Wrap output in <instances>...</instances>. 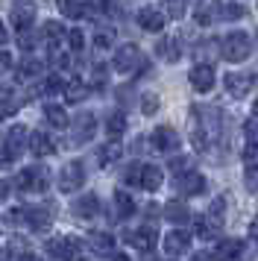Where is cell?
Here are the masks:
<instances>
[{
  "instance_id": "6da1fadb",
  "label": "cell",
  "mask_w": 258,
  "mask_h": 261,
  "mask_svg": "<svg viewBox=\"0 0 258 261\" xmlns=\"http://www.w3.org/2000/svg\"><path fill=\"white\" fill-rule=\"evenodd\" d=\"M249 53H252V41L246 36L244 30H238V33H229V36L223 38V59L238 65V62H246L249 59Z\"/></svg>"
},
{
  "instance_id": "7a4b0ae2",
  "label": "cell",
  "mask_w": 258,
  "mask_h": 261,
  "mask_svg": "<svg viewBox=\"0 0 258 261\" xmlns=\"http://www.w3.org/2000/svg\"><path fill=\"white\" fill-rule=\"evenodd\" d=\"M47 252L56 255L59 261H82L85 258V244L80 238H53L47 241Z\"/></svg>"
},
{
  "instance_id": "3957f363",
  "label": "cell",
  "mask_w": 258,
  "mask_h": 261,
  "mask_svg": "<svg viewBox=\"0 0 258 261\" xmlns=\"http://www.w3.org/2000/svg\"><path fill=\"white\" fill-rule=\"evenodd\" d=\"M117 73H132L135 68H147V62L141 59V50L138 44H120L115 50V59H112Z\"/></svg>"
},
{
  "instance_id": "277c9868",
  "label": "cell",
  "mask_w": 258,
  "mask_h": 261,
  "mask_svg": "<svg viewBox=\"0 0 258 261\" xmlns=\"http://www.w3.org/2000/svg\"><path fill=\"white\" fill-rule=\"evenodd\" d=\"M82 182H85V165H82L80 159H73V162H68V165L62 167V173H59V191L62 194L80 191Z\"/></svg>"
},
{
  "instance_id": "5b68a950",
  "label": "cell",
  "mask_w": 258,
  "mask_h": 261,
  "mask_svg": "<svg viewBox=\"0 0 258 261\" xmlns=\"http://www.w3.org/2000/svg\"><path fill=\"white\" fill-rule=\"evenodd\" d=\"M15 185L21 191L41 194V191H47V185H50V176H47L44 167H23L21 173H18V179H15Z\"/></svg>"
},
{
  "instance_id": "8992f818",
  "label": "cell",
  "mask_w": 258,
  "mask_h": 261,
  "mask_svg": "<svg viewBox=\"0 0 258 261\" xmlns=\"http://www.w3.org/2000/svg\"><path fill=\"white\" fill-rule=\"evenodd\" d=\"M27 144H30V132H27V126H9L6 129V138H3V153H6V159L9 162H15L18 155L27 150Z\"/></svg>"
},
{
  "instance_id": "52a82bcc",
  "label": "cell",
  "mask_w": 258,
  "mask_h": 261,
  "mask_svg": "<svg viewBox=\"0 0 258 261\" xmlns=\"http://www.w3.org/2000/svg\"><path fill=\"white\" fill-rule=\"evenodd\" d=\"M12 217L27 220V226H30L33 232H47L50 223H53V212H50V208H41V205H33V208H18Z\"/></svg>"
},
{
  "instance_id": "ba28073f",
  "label": "cell",
  "mask_w": 258,
  "mask_h": 261,
  "mask_svg": "<svg viewBox=\"0 0 258 261\" xmlns=\"http://www.w3.org/2000/svg\"><path fill=\"white\" fill-rule=\"evenodd\" d=\"M35 0H15L12 3V24L15 30H27V27L35 21Z\"/></svg>"
},
{
  "instance_id": "9c48e42d",
  "label": "cell",
  "mask_w": 258,
  "mask_h": 261,
  "mask_svg": "<svg viewBox=\"0 0 258 261\" xmlns=\"http://www.w3.org/2000/svg\"><path fill=\"white\" fill-rule=\"evenodd\" d=\"M164 252L167 255H185V252H191V232H185V229L167 232L164 235Z\"/></svg>"
},
{
  "instance_id": "30bf717a",
  "label": "cell",
  "mask_w": 258,
  "mask_h": 261,
  "mask_svg": "<svg viewBox=\"0 0 258 261\" xmlns=\"http://www.w3.org/2000/svg\"><path fill=\"white\" fill-rule=\"evenodd\" d=\"M152 147L159 153H176L179 150V135H176L173 126H156V132H152Z\"/></svg>"
},
{
  "instance_id": "8fae6325",
  "label": "cell",
  "mask_w": 258,
  "mask_h": 261,
  "mask_svg": "<svg viewBox=\"0 0 258 261\" xmlns=\"http://www.w3.org/2000/svg\"><path fill=\"white\" fill-rule=\"evenodd\" d=\"M188 80H191V85L197 88L199 94H205V91H211V88H214V68L199 62V65H194V68H191Z\"/></svg>"
},
{
  "instance_id": "7c38bea8",
  "label": "cell",
  "mask_w": 258,
  "mask_h": 261,
  "mask_svg": "<svg viewBox=\"0 0 258 261\" xmlns=\"http://www.w3.org/2000/svg\"><path fill=\"white\" fill-rule=\"evenodd\" d=\"M176 188L182 191L185 197H197V194L205 191V179L197 170H185V173H179V179H176Z\"/></svg>"
},
{
  "instance_id": "4fadbf2b",
  "label": "cell",
  "mask_w": 258,
  "mask_h": 261,
  "mask_svg": "<svg viewBox=\"0 0 258 261\" xmlns=\"http://www.w3.org/2000/svg\"><path fill=\"white\" fill-rule=\"evenodd\" d=\"M252 85H255V76L252 73H226V91L232 97H244L252 91Z\"/></svg>"
},
{
  "instance_id": "5bb4252c",
  "label": "cell",
  "mask_w": 258,
  "mask_h": 261,
  "mask_svg": "<svg viewBox=\"0 0 258 261\" xmlns=\"http://www.w3.org/2000/svg\"><path fill=\"white\" fill-rule=\"evenodd\" d=\"M194 229H197V235L202 238V241H214V238L220 235V229H223V217L202 214V217H197V220H194Z\"/></svg>"
},
{
  "instance_id": "9a60e30c",
  "label": "cell",
  "mask_w": 258,
  "mask_h": 261,
  "mask_svg": "<svg viewBox=\"0 0 258 261\" xmlns=\"http://www.w3.org/2000/svg\"><path fill=\"white\" fill-rule=\"evenodd\" d=\"M126 241L132 244V247L150 252V249L156 247V241H159V232H156V226H141V229H135V232H129Z\"/></svg>"
},
{
  "instance_id": "2e32d148",
  "label": "cell",
  "mask_w": 258,
  "mask_h": 261,
  "mask_svg": "<svg viewBox=\"0 0 258 261\" xmlns=\"http://www.w3.org/2000/svg\"><path fill=\"white\" fill-rule=\"evenodd\" d=\"M217 15H220V0H197V6H194V21H197L199 27L214 24Z\"/></svg>"
},
{
  "instance_id": "e0dca14e",
  "label": "cell",
  "mask_w": 258,
  "mask_h": 261,
  "mask_svg": "<svg viewBox=\"0 0 258 261\" xmlns=\"http://www.w3.org/2000/svg\"><path fill=\"white\" fill-rule=\"evenodd\" d=\"M138 24H141V30H147V33H162L164 24H167V18H164V12H159V9L144 6L138 12Z\"/></svg>"
},
{
  "instance_id": "ac0fdd59",
  "label": "cell",
  "mask_w": 258,
  "mask_h": 261,
  "mask_svg": "<svg viewBox=\"0 0 258 261\" xmlns=\"http://www.w3.org/2000/svg\"><path fill=\"white\" fill-rule=\"evenodd\" d=\"M94 132H97V118H94L91 112H88V115H80V118H76V123H73V144L91 141Z\"/></svg>"
},
{
  "instance_id": "d6986e66",
  "label": "cell",
  "mask_w": 258,
  "mask_h": 261,
  "mask_svg": "<svg viewBox=\"0 0 258 261\" xmlns=\"http://www.w3.org/2000/svg\"><path fill=\"white\" fill-rule=\"evenodd\" d=\"M73 214H76L80 220H94V217L100 214V200H97V194L76 197V202H73Z\"/></svg>"
},
{
  "instance_id": "ffe728a7",
  "label": "cell",
  "mask_w": 258,
  "mask_h": 261,
  "mask_svg": "<svg viewBox=\"0 0 258 261\" xmlns=\"http://www.w3.org/2000/svg\"><path fill=\"white\" fill-rule=\"evenodd\" d=\"M164 182V170L159 165H141V182L138 188L144 191H159Z\"/></svg>"
},
{
  "instance_id": "44dd1931",
  "label": "cell",
  "mask_w": 258,
  "mask_h": 261,
  "mask_svg": "<svg viewBox=\"0 0 258 261\" xmlns=\"http://www.w3.org/2000/svg\"><path fill=\"white\" fill-rule=\"evenodd\" d=\"M27 147H30V153L38 155V159H41V155H53V153H56V144H53V138H50L47 132H41V129L30 135V144H27Z\"/></svg>"
},
{
  "instance_id": "7402d4cb",
  "label": "cell",
  "mask_w": 258,
  "mask_h": 261,
  "mask_svg": "<svg viewBox=\"0 0 258 261\" xmlns=\"http://www.w3.org/2000/svg\"><path fill=\"white\" fill-rule=\"evenodd\" d=\"M244 252V244L241 241H220V244H214V249H211V258L214 261H232L238 258Z\"/></svg>"
},
{
  "instance_id": "603a6c76",
  "label": "cell",
  "mask_w": 258,
  "mask_h": 261,
  "mask_svg": "<svg viewBox=\"0 0 258 261\" xmlns=\"http://www.w3.org/2000/svg\"><path fill=\"white\" fill-rule=\"evenodd\" d=\"M88 244H91V249L97 255H112L115 252V238L109 235V232H91Z\"/></svg>"
},
{
  "instance_id": "cb8c5ba5",
  "label": "cell",
  "mask_w": 258,
  "mask_h": 261,
  "mask_svg": "<svg viewBox=\"0 0 258 261\" xmlns=\"http://www.w3.org/2000/svg\"><path fill=\"white\" fill-rule=\"evenodd\" d=\"M62 94H65V100H68V103H82V100H85V94H88V85L82 83L80 76H70L68 83H65V91H62Z\"/></svg>"
},
{
  "instance_id": "d4e9b609",
  "label": "cell",
  "mask_w": 258,
  "mask_h": 261,
  "mask_svg": "<svg viewBox=\"0 0 258 261\" xmlns=\"http://www.w3.org/2000/svg\"><path fill=\"white\" fill-rule=\"evenodd\" d=\"M41 38H44V44L50 50L59 47V44H62V38H65V27L56 24V21H47V24L41 27Z\"/></svg>"
},
{
  "instance_id": "484cf974",
  "label": "cell",
  "mask_w": 258,
  "mask_h": 261,
  "mask_svg": "<svg viewBox=\"0 0 258 261\" xmlns=\"http://www.w3.org/2000/svg\"><path fill=\"white\" fill-rule=\"evenodd\" d=\"M44 118H47V123H50V126H56V129H68V123H70L68 112H65L62 106H56V103L44 106Z\"/></svg>"
},
{
  "instance_id": "4316f807",
  "label": "cell",
  "mask_w": 258,
  "mask_h": 261,
  "mask_svg": "<svg viewBox=\"0 0 258 261\" xmlns=\"http://www.w3.org/2000/svg\"><path fill=\"white\" fill-rule=\"evenodd\" d=\"M156 53H159L164 62H179L182 59V50H179V41H176V38H162V41L156 44Z\"/></svg>"
},
{
  "instance_id": "83f0119b",
  "label": "cell",
  "mask_w": 258,
  "mask_h": 261,
  "mask_svg": "<svg viewBox=\"0 0 258 261\" xmlns=\"http://www.w3.org/2000/svg\"><path fill=\"white\" fill-rule=\"evenodd\" d=\"M164 217H167L170 223H188V220H191V212H188L185 202L173 200V202H167V205H164Z\"/></svg>"
},
{
  "instance_id": "f1b7e54d",
  "label": "cell",
  "mask_w": 258,
  "mask_h": 261,
  "mask_svg": "<svg viewBox=\"0 0 258 261\" xmlns=\"http://www.w3.org/2000/svg\"><path fill=\"white\" fill-rule=\"evenodd\" d=\"M56 6L65 18H73V21H76V18H85V12H88L82 0H56Z\"/></svg>"
},
{
  "instance_id": "f546056e",
  "label": "cell",
  "mask_w": 258,
  "mask_h": 261,
  "mask_svg": "<svg viewBox=\"0 0 258 261\" xmlns=\"http://www.w3.org/2000/svg\"><path fill=\"white\" fill-rule=\"evenodd\" d=\"M115 208H117V217H120V220H126V217L135 214V200L129 197L126 191H117V194H115Z\"/></svg>"
},
{
  "instance_id": "4dcf8cb0",
  "label": "cell",
  "mask_w": 258,
  "mask_h": 261,
  "mask_svg": "<svg viewBox=\"0 0 258 261\" xmlns=\"http://www.w3.org/2000/svg\"><path fill=\"white\" fill-rule=\"evenodd\" d=\"M97 159H100V165H103V167H109L112 162H117V159H120V144H117L115 138H112L109 144H103V147H100Z\"/></svg>"
},
{
  "instance_id": "1f68e13d",
  "label": "cell",
  "mask_w": 258,
  "mask_h": 261,
  "mask_svg": "<svg viewBox=\"0 0 258 261\" xmlns=\"http://www.w3.org/2000/svg\"><path fill=\"white\" fill-rule=\"evenodd\" d=\"M106 132H109V138H120V135L126 132V118H123L120 112L109 115V120H106Z\"/></svg>"
},
{
  "instance_id": "d6a6232c",
  "label": "cell",
  "mask_w": 258,
  "mask_h": 261,
  "mask_svg": "<svg viewBox=\"0 0 258 261\" xmlns=\"http://www.w3.org/2000/svg\"><path fill=\"white\" fill-rule=\"evenodd\" d=\"M112 44H115V30H97L94 33V47L106 50V47H112Z\"/></svg>"
},
{
  "instance_id": "836d02e7",
  "label": "cell",
  "mask_w": 258,
  "mask_h": 261,
  "mask_svg": "<svg viewBox=\"0 0 258 261\" xmlns=\"http://www.w3.org/2000/svg\"><path fill=\"white\" fill-rule=\"evenodd\" d=\"M18 71H21L23 80H33V76H38V73H41V62H38V59H23Z\"/></svg>"
},
{
  "instance_id": "e575fe53",
  "label": "cell",
  "mask_w": 258,
  "mask_h": 261,
  "mask_svg": "<svg viewBox=\"0 0 258 261\" xmlns=\"http://www.w3.org/2000/svg\"><path fill=\"white\" fill-rule=\"evenodd\" d=\"M244 138H246V144H249V147H258V120L255 118L244 123Z\"/></svg>"
},
{
  "instance_id": "d590c367",
  "label": "cell",
  "mask_w": 258,
  "mask_h": 261,
  "mask_svg": "<svg viewBox=\"0 0 258 261\" xmlns=\"http://www.w3.org/2000/svg\"><path fill=\"white\" fill-rule=\"evenodd\" d=\"M141 112H144V115H156V112H159V97L144 94L141 97Z\"/></svg>"
},
{
  "instance_id": "8d00e7d4",
  "label": "cell",
  "mask_w": 258,
  "mask_h": 261,
  "mask_svg": "<svg viewBox=\"0 0 258 261\" xmlns=\"http://www.w3.org/2000/svg\"><path fill=\"white\" fill-rule=\"evenodd\" d=\"M41 91H44V94H62V91H65V83H62L59 76H50V80H44Z\"/></svg>"
},
{
  "instance_id": "74e56055",
  "label": "cell",
  "mask_w": 258,
  "mask_h": 261,
  "mask_svg": "<svg viewBox=\"0 0 258 261\" xmlns=\"http://www.w3.org/2000/svg\"><path fill=\"white\" fill-rule=\"evenodd\" d=\"M15 112H18V103L9 100V97H3V100H0V123H3L6 118H12Z\"/></svg>"
},
{
  "instance_id": "f35d334b",
  "label": "cell",
  "mask_w": 258,
  "mask_h": 261,
  "mask_svg": "<svg viewBox=\"0 0 258 261\" xmlns=\"http://www.w3.org/2000/svg\"><path fill=\"white\" fill-rule=\"evenodd\" d=\"M68 44H70V50H82V44H85L82 30H70V33H68Z\"/></svg>"
},
{
  "instance_id": "ab89813d",
  "label": "cell",
  "mask_w": 258,
  "mask_h": 261,
  "mask_svg": "<svg viewBox=\"0 0 258 261\" xmlns=\"http://www.w3.org/2000/svg\"><path fill=\"white\" fill-rule=\"evenodd\" d=\"M123 182H126V185H138V182H141V165L129 167L126 173H123Z\"/></svg>"
},
{
  "instance_id": "60d3db41",
  "label": "cell",
  "mask_w": 258,
  "mask_h": 261,
  "mask_svg": "<svg viewBox=\"0 0 258 261\" xmlns=\"http://www.w3.org/2000/svg\"><path fill=\"white\" fill-rule=\"evenodd\" d=\"M91 83L97 88H103L106 85V65H94V73H91Z\"/></svg>"
},
{
  "instance_id": "b9f144b4",
  "label": "cell",
  "mask_w": 258,
  "mask_h": 261,
  "mask_svg": "<svg viewBox=\"0 0 258 261\" xmlns=\"http://www.w3.org/2000/svg\"><path fill=\"white\" fill-rule=\"evenodd\" d=\"M223 15H226V18H241V15H244V6H238V3H229V6L223 9Z\"/></svg>"
},
{
  "instance_id": "7bdbcfd3",
  "label": "cell",
  "mask_w": 258,
  "mask_h": 261,
  "mask_svg": "<svg viewBox=\"0 0 258 261\" xmlns=\"http://www.w3.org/2000/svg\"><path fill=\"white\" fill-rule=\"evenodd\" d=\"M9 65H12V53L9 50H0V71H9Z\"/></svg>"
},
{
  "instance_id": "ee69618b",
  "label": "cell",
  "mask_w": 258,
  "mask_h": 261,
  "mask_svg": "<svg viewBox=\"0 0 258 261\" xmlns=\"http://www.w3.org/2000/svg\"><path fill=\"white\" fill-rule=\"evenodd\" d=\"M170 170H176V173L188 170V159H173V162H170Z\"/></svg>"
},
{
  "instance_id": "f6af8a7d",
  "label": "cell",
  "mask_w": 258,
  "mask_h": 261,
  "mask_svg": "<svg viewBox=\"0 0 258 261\" xmlns=\"http://www.w3.org/2000/svg\"><path fill=\"white\" fill-rule=\"evenodd\" d=\"M100 9H103V12H109V15H112V12H115V9H117V0H100Z\"/></svg>"
},
{
  "instance_id": "bcb514c9",
  "label": "cell",
  "mask_w": 258,
  "mask_h": 261,
  "mask_svg": "<svg viewBox=\"0 0 258 261\" xmlns=\"http://www.w3.org/2000/svg\"><path fill=\"white\" fill-rule=\"evenodd\" d=\"M249 238H252V241H258V217L249 223Z\"/></svg>"
},
{
  "instance_id": "7dc6e473",
  "label": "cell",
  "mask_w": 258,
  "mask_h": 261,
  "mask_svg": "<svg viewBox=\"0 0 258 261\" xmlns=\"http://www.w3.org/2000/svg\"><path fill=\"white\" fill-rule=\"evenodd\" d=\"M191 261H214V258H211V252H197Z\"/></svg>"
},
{
  "instance_id": "c3c4849f",
  "label": "cell",
  "mask_w": 258,
  "mask_h": 261,
  "mask_svg": "<svg viewBox=\"0 0 258 261\" xmlns=\"http://www.w3.org/2000/svg\"><path fill=\"white\" fill-rule=\"evenodd\" d=\"M9 197V182H0V200H6Z\"/></svg>"
},
{
  "instance_id": "681fc988",
  "label": "cell",
  "mask_w": 258,
  "mask_h": 261,
  "mask_svg": "<svg viewBox=\"0 0 258 261\" xmlns=\"http://www.w3.org/2000/svg\"><path fill=\"white\" fill-rule=\"evenodd\" d=\"M18 261H41V258H38V255H33V252H23Z\"/></svg>"
},
{
  "instance_id": "f907efd6",
  "label": "cell",
  "mask_w": 258,
  "mask_h": 261,
  "mask_svg": "<svg viewBox=\"0 0 258 261\" xmlns=\"http://www.w3.org/2000/svg\"><path fill=\"white\" fill-rule=\"evenodd\" d=\"M112 261H129V255H123V252H112Z\"/></svg>"
},
{
  "instance_id": "816d5d0a",
  "label": "cell",
  "mask_w": 258,
  "mask_h": 261,
  "mask_svg": "<svg viewBox=\"0 0 258 261\" xmlns=\"http://www.w3.org/2000/svg\"><path fill=\"white\" fill-rule=\"evenodd\" d=\"M0 44H6V27H3V21H0Z\"/></svg>"
},
{
  "instance_id": "f5cc1de1",
  "label": "cell",
  "mask_w": 258,
  "mask_h": 261,
  "mask_svg": "<svg viewBox=\"0 0 258 261\" xmlns=\"http://www.w3.org/2000/svg\"><path fill=\"white\" fill-rule=\"evenodd\" d=\"M6 162H9V159H6V153H3V150H0V167L6 165Z\"/></svg>"
},
{
  "instance_id": "db71d44e",
  "label": "cell",
  "mask_w": 258,
  "mask_h": 261,
  "mask_svg": "<svg viewBox=\"0 0 258 261\" xmlns=\"http://www.w3.org/2000/svg\"><path fill=\"white\" fill-rule=\"evenodd\" d=\"M252 118L258 120V100H255V106H252Z\"/></svg>"
}]
</instances>
